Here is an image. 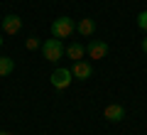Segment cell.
<instances>
[{
	"mask_svg": "<svg viewBox=\"0 0 147 135\" xmlns=\"http://www.w3.org/2000/svg\"><path fill=\"white\" fill-rule=\"evenodd\" d=\"M42 57L47 59V62L57 64L59 59L64 57V44H61V39H57V37L44 39V42H42Z\"/></svg>",
	"mask_w": 147,
	"mask_h": 135,
	"instance_id": "1",
	"label": "cell"
},
{
	"mask_svg": "<svg viewBox=\"0 0 147 135\" xmlns=\"http://www.w3.org/2000/svg\"><path fill=\"white\" fill-rule=\"evenodd\" d=\"M103 115H105V120H110V123H120V120L125 118V108H123L120 103H110V106H105Z\"/></svg>",
	"mask_w": 147,
	"mask_h": 135,
	"instance_id": "6",
	"label": "cell"
},
{
	"mask_svg": "<svg viewBox=\"0 0 147 135\" xmlns=\"http://www.w3.org/2000/svg\"><path fill=\"white\" fill-rule=\"evenodd\" d=\"M71 74H74V79H79V81H86V79L93 76V64L86 62V59H79V62H74Z\"/></svg>",
	"mask_w": 147,
	"mask_h": 135,
	"instance_id": "4",
	"label": "cell"
},
{
	"mask_svg": "<svg viewBox=\"0 0 147 135\" xmlns=\"http://www.w3.org/2000/svg\"><path fill=\"white\" fill-rule=\"evenodd\" d=\"M74 30H76V25H74V20L66 17V15L57 17V20L52 22V37H57V39H66V37H71Z\"/></svg>",
	"mask_w": 147,
	"mask_h": 135,
	"instance_id": "2",
	"label": "cell"
},
{
	"mask_svg": "<svg viewBox=\"0 0 147 135\" xmlns=\"http://www.w3.org/2000/svg\"><path fill=\"white\" fill-rule=\"evenodd\" d=\"M86 54H88L91 59H103L105 54H108V42H103V39H91L88 47H86Z\"/></svg>",
	"mask_w": 147,
	"mask_h": 135,
	"instance_id": "5",
	"label": "cell"
},
{
	"mask_svg": "<svg viewBox=\"0 0 147 135\" xmlns=\"http://www.w3.org/2000/svg\"><path fill=\"white\" fill-rule=\"evenodd\" d=\"M49 81H52V86H54V88L64 91V88H69V83L74 81V74H71V69L57 66V69L52 71V76H49Z\"/></svg>",
	"mask_w": 147,
	"mask_h": 135,
	"instance_id": "3",
	"label": "cell"
},
{
	"mask_svg": "<svg viewBox=\"0 0 147 135\" xmlns=\"http://www.w3.org/2000/svg\"><path fill=\"white\" fill-rule=\"evenodd\" d=\"M22 30V20L17 15H5L3 17V32L5 35H17Z\"/></svg>",
	"mask_w": 147,
	"mask_h": 135,
	"instance_id": "7",
	"label": "cell"
},
{
	"mask_svg": "<svg viewBox=\"0 0 147 135\" xmlns=\"http://www.w3.org/2000/svg\"><path fill=\"white\" fill-rule=\"evenodd\" d=\"M0 47H3V37H0Z\"/></svg>",
	"mask_w": 147,
	"mask_h": 135,
	"instance_id": "15",
	"label": "cell"
},
{
	"mask_svg": "<svg viewBox=\"0 0 147 135\" xmlns=\"http://www.w3.org/2000/svg\"><path fill=\"white\" fill-rule=\"evenodd\" d=\"M142 52L147 54V37H145V39H142Z\"/></svg>",
	"mask_w": 147,
	"mask_h": 135,
	"instance_id": "13",
	"label": "cell"
},
{
	"mask_svg": "<svg viewBox=\"0 0 147 135\" xmlns=\"http://www.w3.org/2000/svg\"><path fill=\"white\" fill-rule=\"evenodd\" d=\"M64 54H66L69 59H74V62H79V59H84L86 47H84V44H79V42H71V44L64 49Z\"/></svg>",
	"mask_w": 147,
	"mask_h": 135,
	"instance_id": "9",
	"label": "cell"
},
{
	"mask_svg": "<svg viewBox=\"0 0 147 135\" xmlns=\"http://www.w3.org/2000/svg\"><path fill=\"white\" fill-rule=\"evenodd\" d=\"M76 32L84 35V37H93V32H96L93 17H84V20H79V22H76Z\"/></svg>",
	"mask_w": 147,
	"mask_h": 135,
	"instance_id": "8",
	"label": "cell"
},
{
	"mask_svg": "<svg viewBox=\"0 0 147 135\" xmlns=\"http://www.w3.org/2000/svg\"><path fill=\"white\" fill-rule=\"evenodd\" d=\"M15 71V62L10 57H0V76H10Z\"/></svg>",
	"mask_w": 147,
	"mask_h": 135,
	"instance_id": "10",
	"label": "cell"
},
{
	"mask_svg": "<svg viewBox=\"0 0 147 135\" xmlns=\"http://www.w3.org/2000/svg\"><path fill=\"white\" fill-rule=\"evenodd\" d=\"M137 27H140L142 32H147V10H142L140 15H137Z\"/></svg>",
	"mask_w": 147,
	"mask_h": 135,
	"instance_id": "11",
	"label": "cell"
},
{
	"mask_svg": "<svg viewBox=\"0 0 147 135\" xmlns=\"http://www.w3.org/2000/svg\"><path fill=\"white\" fill-rule=\"evenodd\" d=\"M0 135H12V133H7V130H0Z\"/></svg>",
	"mask_w": 147,
	"mask_h": 135,
	"instance_id": "14",
	"label": "cell"
},
{
	"mask_svg": "<svg viewBox=\"0 0 147 135\" xmlns=\"http://www.w3.org/2000/svg\"><path fill=\"white\" fill-rule=\"evenodd\" d=\"M25 47H27V49H30V52H32V49H37V47H42V44H39V39H37L34 35H32V37H27V42H25Z\"/></svg>",
	"mask_w": 147,
	"mask_h": 135,
	"instance_id": "12",
	"label": "cell"
}]
</instances>
